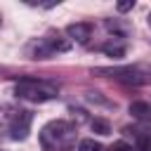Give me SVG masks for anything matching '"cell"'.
Instances as JSON below:
<instances>
[{
    "label": "cell",
    "mask_w": 151,
    "mask_h": 151,
    "mask_svg": "<svg viewBox=\"0 0 151 151\" xmlns=\"http://www.w3.org/2000/svg\"><path fill=\"white\" fill-rule=\"evenodd\" d=\"M78 142L76 125L68 120H50L40 130V146L42 151H73Z\"/></svg>",
    "instance_id": "cell-1"
},
{
    "label": "cell",
    "mask_w": 151,
    "mask_h": 151,
    "mask_svg": "<svg viewBox=\"0 0 151 151\" xmlns=\"http://www.w3.org/2000/svg\"><path fill=\"white\" fill-rule=\"evenodd\" d=\"M14 94H17L19 99L42 104V101L57 99L59 90H57V85H52V83H47V80H38V78H21V80L14 85Z\"/></svg>",
    "instance_id": "cell-2"
},
{
    "label": "cell",
    "mask_w": 151,
    "mask_h": 151,
    "mask_svg": "<svg viewBox=\"0 0 151 151\" xmlns=\"http://www.w3.org/2000/svg\"><path fill=\"white\" fill-rule=\"evenodd\" d=\"M92 73L109 76V78H113V80H118L123 85H132V87H142V85H146L151 80V76L139 66H113V68L99 66V68H92Z\"/></svg>",
    "instance_id": "cell-3"
},
{
    "label": "cell",
    "mask_w": 151,
    "mask_h": 151,
    "mask_svg": "<svg viewBox=\"0 0 151 151\" xmlns=\"http://www.w3.org/2000/svg\"><path fill=\"white\" fill-rule=\"evenodd\" d=\"M68 47H71L68 40H64V38H59V35H45V38L33 40L26 52H28L31 59H50V57H54V54H59V52H66Z\"/></svg>",
    "instance_id": "cell-4"
},
{
    "label": "cell",
    "mask_w": 151,
    "mask_h": 151,
    "mask_svg": "<svg viewBox=\"0 0 151 151\" xmlns=\"http://www.w3.org/2000/svg\"><path fill=\"white\" fill-rule=\"evenodd\" d=\"M31 120H33V113L31 111H17L12 118H9V137L12 139H26L28 137V130H31Z\"/></svg>",
    "instance_id": "cell-5"
},
{
    "label": "cell",
    "mask_w": 151,
    "mask_h": 151,
    "mask_svg": "<svg viewBox=\"0 0 151 151\" xmlns=\"http://www.w3.org/2000/svg\"><path fill=\"white\" fill-rule=\"evenodd\" d=\"M123 132L134 139V144H132L134 151H151V127L137 125V127H125Z\"/></svg>",
    "instance_id": "cell-6"
},
{
    "label": "cell",
    "mask_w": 151,
    "mask_h": 151,
    "mask_svg": "<svg viewBox=\"0 0 151 151\" xmlns=\"http://www.w3.org/2000/svg\"><path fill=\"white\" fill-rule=\"evenodd\" d=\"M66 33H68L73 40H78L80 45H85V42L92 38V24H68V26H66Z\"/></svg>",
    "instance_id": "cell-7"
},
{
    "label": "cell",
    "mask_w": 151,
    "mask_h": 151,
    "mask_svg": "<svg viewBox=\"0 0 151 151\" xmlns=\"http://www.w3.org/2000/svg\"><path fill=\"white\" fill-rule=\"evenodd\" d=\"M130 116L139 123H149L151 120V106L146 101H132L130 104Z\"/></svg>",
    "instance_id": "cell-8"
},
{
    "label": "cell",
    "mask_w": 151,
    "mask_h": 151,
    "mask_svg": "<svg viewBox=\"0 0 151 151\" xmlns=\"http://www.w3.org/2000/svg\"><path fill=\"white\" fill-rule=\"evenodd\" d=\"M101 52L109 54L111 59H123V57H125V47H123V45H116V42H106V45H101Z\"/></svg>",
    "instance_id": "cell-9"
},
{
    "label": "cell",
    "mask_w": 151,
    "mask_h": 151,
    "mask_svg": "<svg viewBox=\"0 0 151 151\" xmlns=\"http://www.w3.org/2000/svg\"><path fill=\"white\" fill-rule=\"evenodd\" d=\"M90 127H92V132H97V134H109V132H111V123H109L106 118H92Z\"/></svg>",
    "instance_id": "cell-10"
},
{
    "label": "cell",
    "mask_w": 151,
    "mask_h": 151,
    "mask_svg": "<svg viewBox=\"0 0 151 151\" xmlns=\"http://www.w3.org/2000/svg\"><path fill=\"white\" fill-rule=\"evenodd\" d=\"M78 151H109V149H104L99 142H94V139H80L78 142Z\"/></svg>",
    "instance_id": "cell-11"
},
{
    "label": "cell",
    "mask_w": 151,
    "mask_h": 151,
    "mask_svg": "<svg viewBox=\"0 0 151 151\" xmlns=\"http://www.w3.org/2000/svg\"><path fill=\"white\" fill-rule=\"evenodd\" d=\"M109 151H134V149H132V144H127V142L118 139V142H113V144L109 146Z\"/></svg>",
    "instance_id": "cell-12"
},
{
    "label": "cell",
    "mask_w": 151,
    "mask_h": 151,
    "mask_svg": "<svg viewBox=\"0 0 151 151\" xmlns=\"http://www.w3.org/2000/svg\"><path fill=\"white\" fill-rule=\"evenodd\" d=\"M132 7H134V0H125V2H118V5H116L118 12H127V9H132Z\"/></svg>",
    "instance_id": "cell-13"
},
{
    "label": "cell",
    "mask_w": 151,
    "mask_h": 151,
    "mask_svg": "<svg viewBox=\"0 0 151 151\" xmlns=\"http://www.w3.org/2000/svg\"><path fill=\"white\" fill-rule=\"evenodd\" d=\"M149 26H151V14H149Z\"/></svg>",
    "instance_id": "cell-14"
}]
</instances>
